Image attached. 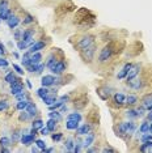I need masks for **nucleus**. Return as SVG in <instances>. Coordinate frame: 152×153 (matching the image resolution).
<instances>
[{"instance_id":"10","label":"nucleus","mask_w":152,"mask_h":153,"mask_svg":"<svg viewBox=\"0 0 152 153\" xmlns=\"http://www.w3.org/2000/svg\"><path fill=\"white\" fill-rule=\"evenodd\" d=\"M55 80H57V77H54L53 75H45L41 79V84H42V86L50 88V86H53L55 84Z\"/></svg>"},{"instance_id":"13","label":"nucleus","mask_w":152,"mask_h":153,"mask_svg":"<svg viewBox=\"0 0 152 153\" xmlns=\"http://www.w3.org/2000/svg\"><path fill=\"white\" fill-rule=\"evenodd\" d=\"M21 92H24V85H22L21 81L15 82V84L11 85V94L12 96H17L19 93H21Z\"/></svg>"},{"instance_id":"54","label":"nucleus","mask_w":152,"mask_h":153,"mask_svg":"<svg viewBox=\"0 0 152 153\" xmlns=\"http://www.w3.org/2000/svg\"><path fill=\"white\" fill-rule=\"evenodd\" d=\"M12 54H13V56H15V58H17V59H19V58H20V56H19V54H17V53H16V51H15V53H12Z\"/></svg>"},{"instance_id":"32","label":"nucleus","mask_w":152,"mask_h":153,"mask_svg":"<svg viewBox=\"0 0 152 153\" xmlns=\"http://www.w3.org/2000/svg\"><path fill=\"white\" fill-rule=\"evenodd\" d=\"M25 110L30 114V115H32V118L37 114V107H36V105H34V103H32V102H29V105H28V107H26Z\"/></svg>"},{"instance_id":"18","label":"nucleus","mask_w":152,"mask_h":153,"mask_svg":"<svg viewBox=\"0 0 152 153\" xmlns=\"http://www.w3.org/2000/svg\"><path fill=\"white\" fill-rule=\"evenodd\" d=\"M20 21H21V19H20L19 16H15V15H13L9 20H7V24H8V26L11 27V29H16V26L20 24Z\"/></svg>"},{"instance_id":"30","label":"nucleus","mask_w":152,"mask_h":153,"mask_svg":"<svg viewBox=\"0 0 152 153\" xmlns=\"http://www.w3.org/2000/svg\"><path fill=\"white\" fill-rule=\"evenodd\" d=\"M49 118H51V119H55L57 122H59L62 119V113L60 111H57V110H51L49 113Z\"/></svg>"},{"instance_id":"2","label":"nucleus","mask_w":152,"mask_h":153,"mask_svg":"<svg viewBox=\"0 0 152 153\" xmlns=\"http://www.w3.org/2000/svg\"><path fill=\"white\" fill-rule=\"evenodd\" d=\"M114 55V45L113 43H108L102 47V50L100 51L98 55V63L100 64H105L112 59V56Z\"/></svg>"},{"instance_id":"43","label":"nucleus","mask_w":152,"mask_h":153,"mask_svg":"<svg viewBox=\"0 0 152 153\" xmlns=\"http://www.w3.org/2000/svg\"><path fill=\"white\" fill-rule=\"evenodd\" d=\"M15 97H16V100H17V101H21V100H29V97H28V93H25V92L19 93V94L15 96Z\"/></svg>"},{"instance_id":"39","label":"nucleus","mask_w":152,"mask_h":153,"mask_svg":"<svg viewBox=\"0 0 152 153\" xmlns=\"http://www.w3.org/2000/svg\"><path fill=\"white\" fill-rule=\"evenodd\" d=\"M33 22H34V17L32 15H29V13H26L22 24H24V25H29V24H33Z\"/></svg>"},{"instance_id":"29","label":"nucleus","mask_w":152,"mask_h":153,"mask_svg":"<svg viewBox=\"0 0 152 153\" xmlns=\"http://www.w3.org/2000/svg\"><path fill=\"white\" fill-rule=\"evenodd\" d=\"M32 42H28V41H24V39H20L19 42H17V47H19V50H25V48L30 47L32 46Z\"/></svg>"},{"instance_id":"3","label":"nucleus","mask_w":152,"mask_h":153,"mask_svg":"<svg viewBox=\"0 0 152 153\" xmlns=\"http://www.w3.org/2000/svg\"><path fill=\"white\" fill-rule=\"evenodd\" d=\"M96 50H97V45H96V43H92L91 46L83 48V50H80L81 59L85 62V63H91V62L93 60V58H95Z\"/></svg>"},{"instance_id":"44","label":"nucleus","mask_w":152,"mask_h":153,"mask_svg":"<svg viewBox=\"0 0 152 153\" xmlns=\"http://www.w3.org/2000/svg\"><path fill=\"white\" fill-rule=\"evenodd\" d=\"M62 137H63V134H62V132H57V134L51 135V139H53L54 141H60Z\"/></svg>"},{"instance_id":"20","label":"nucleus","mask_w":152,"mask_h":153,"mask_svg":"<svg viewBox=\"0 0 152 153\" xmlns=\"http://www.w3.org/2000/svg\"><path fill=\"white\" fill-rule=\"evenodd\" d=\"M42 60V54L38 51V53H34V54H30V63L32 64H38L41 63Z\"/></svg>"},{"instance_id":"6","label":"nucleus","mask_w":152,"mask_h":153,"mask_svg":"<svg viewBox=\"0 0 152 153\" xmlns=\"http://www.w3.org/2000/svg\"><path fill=\"white\" fill-rule=\"evenodd\" d=\"M140 71H142V65L139 63L133 64L131 65V68L129 69V72H127V76H126L127 81H129V80H133L134 77H136V76H139Z\"/></svg>"},{"instance_id":"46","label":"nucleus","mask_w":152,"mask_h":153,"mask_svg":"<svg viewBox=\"0 0 152 153\" xmlns=\"http://www.w3.org/2000/svg\"><path fill=\"white\" fill-rule=\"evenodd\" d=\"M136 114H138V118H142V117H144V111H146V109H144L143 106H139V107H136Z\"/></svg>"},{"instance_id":"22","label":"nucleus","mask_w":152,"mask_h":153,"mask_svg":"<svg viewBox=\"0 0 152 153\" xmlns=\"http://www.w3.org/2000/svg\"><path fill=\"white\" fill-rule=\"evenodd\" d=\"M79 122H76V120H67L66 122V128L67 130H70V131H76L79 128Z\"/></svg>"},{"instance_id":"50","label":"nucleus","mask_w":152,"mask_h":153,"mask_svg":"<svg viewBox=\"0 0 152 153\" xmlns=\"http://www.w3.org/2000/svg\"><path fill=\"white\" fill-rule=\"evenodd\" d=\"M0 67H8V60L5 58H0Z\"/></svg>"},{"instance_id":"5","label":"nucleus","mask_w":152,"mask_h":153,"mask_svg":"<svg viewBox=\"0 0 152 153\" xmlns=\"http://www.w3.org/2000/svg\"><path fill=\"white\" fill-rule=\"evenodd\" d=\"M66 68H67V64H66L64 59H59V60L57 62V64H55L54 67L50 69V71L53 72L54 75L59 76V75H62V74H63V72L66 71Z\"/></svg>"},{"instance_id":"34","label":"nucleus","mask_w":152,"mask_h":153,"mask_svg":"<svg viewBox=\"0 0 152 153\" xmlns=\"http://www.w3.org/2000/svg\"><path fill=\"white\" fill-rule=\"evenodd\" d=\"M140 134H146V132H150V122H142L140 127H139Z\"/></svg>"},{"instance_id":"55","label":"nucleus","mask_w":152,"mask_h":153,"mask_svg":"<svg viewBox=\"0 0 152 153\" xmlns=\"http://www.w3.org/2000/svg\"><path fill=\"white\" fill-rule=\"evenodd\" d=\"M150 134H152V122H150Z\"/></svg>"},{"instance_id":"42","label":"nucleus","mask_w":152,"mask_h":153,"mask_svg":"<svg viewBox=\"0 0 152 153\" xmlns=\"http://www.w3.org/2000/svg\"><path fill=\"white\" fill-rule=\"evenodd\" d=\"M36 145H37L38 148H39V151H41V152L46 149V143H45L43 140H36Z\"/></svg>"},{"instance_id":"51","label":"nucleus","mask_w":152,"mask_h":153,"mask_svg":"<svg viewBox=\"0 0 152 153\" xmlns=\"http://www.w3.org/2000/svg\"><path fill=\"white\" fill-rule=\"evenodd\" d=\"M102 152H113L114 153V152H115V149H113L112 147H105L102 149Z\"/></svg>"},{"instance_id":"37","label":"nucleus","mask_w":152,"mask_h":153,"mask_svg":"<svg viewBox=\"0 0 152 153\" xmlns=\"http://www.w3.org/2000/svg\"><path fill=\"white\" fill-rule=\"evenodd\" d=\"M126 117L129 118V119H135V118H138L136 110H135V109H129V110H126Z\"/></svg>"},{"instance_id":"7","label":"nucleus","mask_w":152,"mask_h":153,"mask_svg":"<svg viewBox=\"0 0 152 153\" xmlns=\"http://www.w3.org/2000/svg\"><path fill=\"white\" fill-rule=\"evenodd\" d=\"M34 140H36V136H33L32 134H28V132L22 134L21 139H20V141H21V144L24 145V147H30Z\"/></svg>"},{"instance_id":"21","label":"nucleus","mask_w":152,"mask_h":153,"mask_svg":"<svg viewBox=\"0 0 152 153\" xmlns=\"http://www.w3.org/2000/svg\"><path fill=\"white\" fill-rule=\"evenodd\" d=\"M29 102H32L30 100H21V101H17V103H16V109L17 110H20V111H22V110H25L28 105H29Z\"/></svg>"},{"instance_id":"25","label":"nucleus","mask_w":152,"mask_h":153,"mask_svg":"<svg viewBox=\"0 0 152 153\" xmlns=\"http://www.w3.org/2000/svg\"><path fill=\"white\" fill-rule=\"evenodd\" d=\"M49 94H50V90H49V88H46V86H42V88H39L37 90V96L39 97L41 100L45 98V97L49 96Z\"/></svg>"},{"instance_id":"14","label":"nucleus","mask_w":152,"mask_h":153,"mask_svg":"<svg viewBox=\"0 0 152 153\" xmlns=\"http://www.w3.org/2000/svg\"><path fill=\"white\" fill-rule=\"evenodd\" d=\"M142 106L146 110H152V94H146L142 100Z\"/></svg>"},{"instance_id":"1","label":"nucleus","mask_w":152,"mask_h":153,"mask_svg":"<svg viewBox=\"0 0 152 153\" xmlns=\"http://www.w3.org/2000/svg\"><path fill=\"white\" fill-rule=\"evenodd\" d=\"M136 130V124L133 120H126L118 123V134L119 136H131Z\"/></svg>"},{"instance_id":"45","label":"nucleus","mask_w":152,"mask_h":153,"mask_svg":"<svg viewBox=\"0 0 152 153\" xmlns=\"http://www.w3.org/2000/svg\"><path fill=\"white\" fill-rule=\"evenodd\" d=\"M140 140H142V141H147V140H152V134L150 135V132H146V134L140 135Z\"/></svg>"},{"instance_id":"12","label":"nucleus","mask_w":152,"mask_h":153,"mask_svg":"<svg viewBox=\"0 0 152 153\" xmlns=\"http://www.w3.org/2000/svg\"><path fill=\"white\" fill-rule=\"evenodd\" d=\"M34 33H36V30H34V29H26V30H24V32H22V38H21V39L28 41V42H32V43H34V39H33Z\"/></svg>"},{"instance_id":"53","label":"nucleus","mask_w":152,"mask_h":153,"mask_svg":"<svg viewBox=\"0 0 152 153\" xmlns=\"http://www.w3.org/2000/svg\"><path fill=\"white\" fill-rule=\"evenodd\" d=\"M26 85H28V88H29V89H32V88H33L32 82H30V81H29V80H26Z\"/></svg>"},{"instance_id":"19","label":"nucleus","mask_w":152,"mask_h":153,"mask_svg":"<svg viewBox=\"0 0 152 153\" xmlns=\"http://www.w3.org/2000/svg\"><path fill=\"white\" fill-rule=\"evenodd\" d=\"M4 80H5V82H8L9 85L15 84V82H19V81H21V80H20V79H17V77H16V76H15V74H13V72H8V74L5 75Z\"/></svg>"},{"instance_id":"41","label":"nucleus","mask_w":152,"mask_h":153,"mask_svg":"<svg viewBox=\"0 0 152 153\" xmlns=\"http://www.w3.org/2000/svg\"><path fill=\"white\" fill-rule=\"evenodd\" d=\"M81 148H83V141H81V140H76V141H75V148H74V152H75V153L81 152Z\"/></svg>"},{"instance_id":"28","label":"nucleus","mask_w":152,"mask_h":153,"mask_svg":"<svg viewBox=\"0 0 152 153\" xmlns=\"http://www.w3.org/2000/svg\"><path fill=\"white\" fill-rule=\"evenodd\" d=\"M81 114L77 113V111H75V113H71L67 115V120H76V122H80L81 120Z\"/></svg>"},{"instance_id":"16","label":"nucleus","mask_w":152,"mask_h":153,"mask_svg":"<svg viewBox=\"0 0 152 153\" xmlns=\"http://www.w3.org/2000/svg\"><path fill=\"white\" fill-rule=\"evenodd\" d=\"M131 65H133V63H126L125 65L122 67V69L117 74V79L118 80H122V79H125L126 76H127V72H129V69L131 68Z\"/></svg>"},{"instance_id":"48","label":"nucleus","mask_w":152,"mask_h":153,"mask_svg":"<svg viewBox=\"0 0 152 153\" xmlns=\"http://www.w3.org/2000/svg\"><path fill=\"white\" fill-rule=\"evenodd\" d=\"M13 69H15L17 74H20V75H22V74H24V69H22L21 67H20L19 64H13Z\"/></svg>"},{"instance_id":"4","label":"nucleus","mask_w":152,"mask_h":153,"mask_svg":"<svg viewBox=\"0 0 152 153\" xmlns=\"http://www.w3.org/2000/svg\"><path fill=\"white\" fill-rule=\"evenodd\" d=\"M95 39L96 37L93 36V34H85V36H83L80 39L77 41V43H76V47L79 48V51L83 50V48L91 46L92 43H95Z\"/></svg>"},{"instance_id":"40","label":"nucleus","mask_w":152,"mask_h":153,"mask_svg":"<svg viewBox=\"0 0 152 153\" xmlns=\"http://www.w3.org/2000/svg\"><path fill=\"white\" fill-rule=\"evenodd\" d=\"M8 107H9V102H8V100H1L0 101V111H5V110H8Z\"/></svg>"},{"instance_id":"17","label":"nucleus","mask_w":152,"mask_h":153,"mask_svg":"<svg viewBox=\"0 0 152 153\" xmlns=\"http://www.w3.org/2000/svg\"><path fill=\"white\" fill-rule=\"evenodd\" d=\"M55 51H57V48H55ZM55 51H54V54L49 55V58H47V62H46V67L49 68V69H51V68H53L54 65L57 64V62L59 60V59L57 58V55H55Z\"/></svg>"},{"instance_id":"24","label":"nucleus","mask_w":152,"mask_h":153,"mask_svg":"<svg viewBox=\"0 0 152 153\" xmlns=\"http://www.w3.org/2000/svg\"><path fill=\"white\" fill-rule=\"evenodd\" d=\"M151 149H152V140L143 141V144L139 147V151L140 152H150Z\"/></svg>"},{"instance_id":"47","label":"nucleus","mask_w":152,"mask_h":153,"mask_svg":"<svg viewBox=\"0 0 152 153\" xmlns=\"http://www.w3.org/2000/svg\"><path fill=\"white\" fill-rule=\"evenodd\" d=\"M22 32L24 30H21V29H16V32H15V39H17V41H20L22 38Z\"/></svg>"},{"instance_id":"35","label":"nucleus","mask_w":152,"mask_h":153,"mask_svg":"<svg viewBox=\"0 0 152 153\" xmlns=\"http://www.w3.org/2000/svg\"><path fill=\"white\" fill-rule=\"evenodd\" d=\"M0 145H1V147H8L9 148L12 145V140L7 136H3L1 139H0Z\"/></svg>"},{"instance_id":"15","label":"nucleus","mask_w":152,"mask_h":153,"mask_svg":"<svg viewBox=\"0 0 152 153\" xmlns=\"http://www.w3.org/2000/svg\"><path fill=\"white\" fill-rule=\"evenodd\" d=\"M91 130H92V126H91V124L84 123V124H81V126H79V128L76 130V132H77L79 136H83V135H87L88 132H91Z\"/></svg>"},{"instance_id":"9","label":"nucleus","mask_w":152,"mask_h":153,"mask_svg":"<svg viewBox=\"0 0 152 153\" xmlns=\"http://www.w3.org/2000/svg\"><path fill=\"white\" fill-rule=\"evenodd\" d=\"M46 47V43L43 42V41H37V42H34L32 46L29 47V50H28V53L30 54H34V53H38V51L43 50V48Z\"/></svg>"},{"instance_id":"11","label":"nucleus","mask_w":152,"mask_h":153,"mask_svg":"<svg viewBox=\"0 0 152 153\" xmlns=\"http://www.w3.org/2000/svg\"><path fill=\"white\" fill-rule=\"evenodd\" d=\"M95 139H96V134H95V132H93V131L88 132L87 136H85V139L83 140V147H84V148H89L93 144Z\"/></svg>"},{"instance_id":"56","label":"nucleus","mask_w":152,"mask_h":153,"mask_svg":"<svg viewBox=\"0 0 152 153\" xmlns=\"http://www.w3.org/2000/svg\"><path fill=\"white\" fill-rule=\"evenodd\" d=\"M32 152L34 153V152H38V149L37 148H32Z\"/></svg>"},{"instance_id":"8","label":"nucleus","mask_w":152,"mask_h":153,"mask_svg":"<svg viewBox=\"0 0 152 153\" xmlns=\"http://www.w3.org/2000/svg\"><path fill=\"white\" fill-rule=\"evenodd\" d=\"M113 102H114V105L115 106L121 107L122 105H125L126 103V96L123 94V93H121V92H117L113 96Z\"/></svg>"},{"instance_id":"27","label":"nucleus","mask_w":152,"mask_h":153,"mask_svg":"<svg viewBox=\"0 0 152 153\" xmlns=\"http://www.w3.org/2000/svg\"><path fill=\"white\" fill-rule=\"evenodd\" d=\"M66 151H70V152H74V148H75V140L72 137H68L66 140Z\"/></svg>"},{"instance_id":"38","label":"nucleus","mask_w":152,"mask_h":153,"mask_svg":"<svg viewBox=\"0 0 152 153\" xmlns=\"http://www.w3.org/2000/svg\"><path fill=\"white\" fill-rule=\"evenodd\" d=\"M20 132H21L20 130H15V131H13V134H12V139H11V140H12L13 143H17V141L20 140V139H21V135H22V134H20Z\"/></svg>"},{"instance_id":"33","label":"nucleus","mask_w":152,"mask_h":153,"mask_svg":"<svg viewBox=\"0 0 152 153\" xmlns=\"http://www.w3.org/2000/svg\"><path fill=\"white\" fill-rule=\"evenodd\" d=\"M43 127V120L42 119H34L33 123H32V128H34V130H41V128Z\"/></svg>"},{"instance_id":"52","label":"nucleus","mask_w":152,"mask_h":153,"mask_svg":"<svg viewBox=\"0 0 152 153\" xmlns=\"http://www.w3.org/2000/svg\"><path fill=\"white\" fill-rule=\"evenodd\" d=\"M96 152H98V149L97 148H87V153H96Z\"/></svg>"},{"instance_id":"31","label":"nucleus","mask_w":152,"mask_h":153,"mask_svg":"<svg viewBox=\"0 0 152 153\" xmlns=\"http://www.w3.org/2000/svg\"><path fill=\"white\" fill-rule=\"evenodd\" d=\"M57 123H58L57 120H55V119H51V118H50V119L47 120V123H46V127L50 130V132H54L55 128H57Z\"/></svg>"},{"instance_id":"36","label":"nucleus","mask_w":152,"mask_h":153,"mask_svg":"<svg viewBox=\"0 0 152 153\" xmlns=\"http://www.w3.org/2000/svg\"><path fill=\"white\" fill-rule=\"evenodd\" d=\"M20 120L21 122H26V120H29V119H32V115H30L29 113H28L26 110H22V113H20Z\"/></svg>"},{"instance_id":"23","label":"nucleus","mask_w":152,"mask_h":153,"mask_svg":"<svg viewBox=\"0 0 152 153\" xmlns=\"http://www.w3.org/2000/svg\"><path fill=\"white\" fill-rule=\"evenodd\" d=\"M42 101L45 103H46L47 106H51L53 103L57 102V93H54L53 96H46L45 98H42Z\"/></svg>"},{"instance_id":"49","label":"nucleus","mask_w":152,"mask_h":153,"mask_svg":"<svg viewBox=\"0 0 152 153\" xmlns=\"http://www.w3.org/2000/svg\"><path fill=\"white\" fill-rule=\"evenodd\" d=\"M39 134H41V135H43V136H46V135H49V134H50V130H49L47 127H42V128L39 130Z\"/></svg>"},{"instance_id":"26","label":"nucleus","mask_w":152,"mask_h":153,"mask_svg":"<svg viewBox=\"0 0 152 153\" xmlns=\"http://www.w3.org/2000/svg\"><path fill=\"white\" fill-rule=\"evenodd\" d=\"M136 102H138V96H135V94H129V96L126 97V103L129 106L136 105Z\"/></svg>"}]
</instances>
